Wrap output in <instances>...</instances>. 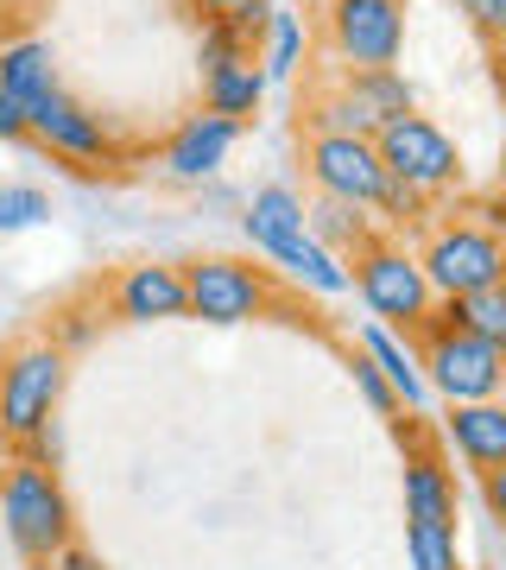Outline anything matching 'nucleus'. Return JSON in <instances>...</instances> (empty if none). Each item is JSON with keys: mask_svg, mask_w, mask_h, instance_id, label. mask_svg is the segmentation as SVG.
I'll return each instance as SVG.
<instances>
[{"mask_svg": "<svg viewBox=\"0 0 506 570\" xmlns=\"http://www.w3.org/2000/svg\"><path fill=\"white\" fill-rule=\"evenodd\" d=\"M348 285L367 305V324H386L393 336H418L437 311V292H430L425 266H418V247L399 242V235H367L355 254H348Z\"/></svg>", "mask_w": 506, "mask_h": 570, "instance_id": "nucleus-1", "label": "nucleus"}, {"mask_svg": "<svg viewBox=\"0 0 506 570\" xmlns=\"http://www.w3.org/2000/svg\"><path fill=\"white\" fill-rule=\"evenodd\" d=\"M0 532L20 551V564H39V570L77 539V508L63 494L58 469L20 463V456L0 469Z\"/></svg>", "mask_w": 506, "mask_h": 570, "instance_id": "nucleus-2", "label": "nucleus"}, {"mask_svg": "<svg viewBox=\"0 0 506 570\" xmlns=\"http://www.w3.org/2000/svg\"><path fill=\"white\" fill-rule=\"evenodd\" d=\"M63 387H70V355L51 336H20L0 355V438H7V450L51 431Z\"/></svg>", "mask_w": 506, "mask_h": 570, "instance_id": "nucleus-3", "label": "nucleus"}, {"mask_svg": "<svg viewBox=\"0 0 506 570\" xmlns=\"http://www.w3.org/2000/svg\"><path fill=\"white\" fill-rule=\"evenodd\" d=\"M418 343V367H425L430 400L444 406H468V400H500L506 393V355L482 336H468L444 317V305L430 311V324L411 336Z\"/></svg>", "mask_w": 506, "mask_h": 570, "instance_id": "nucleus-4", "label": "nucleus"}, {"mask_svg": "<svg viewBox=\"0 0 506 570\" xmlns=\"http://www.w3.org/2000/svg\"><path fill=\"white\" fill-rule=\"evenodd\" d=\"M183 317L216 330L254 324L279 305V285H272V266L235 261V254H202V261H183Z\"/></svg>", "mask_w": 506, "mask_h": 570, "instance_id": "nucleus-5", "label": "nucleus"}, {"mask_svg": "<svg viewBox=\"0 0 506 570\" xmlns=\"http://www.w3.org/2000/svg\"><path fill=\"white\" fill-rule=\"evenodd\" d=\"M380 146L386 178H399L405 190H418L430 204L444 197H463V146L449 140V127H437L430 115H399L374 134Z\"/></svg>", "mask_w": 506, "mask_h": 570, "instance_id": "nucleus-6", "label": "nucleus"}, {"mask_svg": "<svg viewBox=\"0 0 506 570\" xmlns=\"http://www.w3.org/2000/svg\"><path fill=\"white\" fill-rule=\"evenodd\" d=\"M418 266H425L430 292H437V305L444 298H468V292H482V285H500L506 279V247L475 228L468 216H444V223L425 228V242H418Z\"/></svg>", "mask_w": 506, "mask_h": 570, "instance_id": "nucleus-7", "label": "nucleus"}, {"mask_svg": "<svg viewBox=\"0 0 506 570\" xmlns=\"http://www.w3.org/2000/svg\"><path fill=\"white\" fill-rule=\"evenodd\" d=\"M26 140H39L51 159H63L77 178H101V171H121V146H115V134H108V121H101L89 102H77L70 89H58V96H44L32 115H26Z\"/></svg>", "mask_w": 506, "mask_h": 570, "instance_id": "nucleus-8", "label": "nucleus"}, {"mask_svg": "<svg viewBox=\"0 0 506 570\" xmlns=\"http://www.w3.org/2000/svg\"><path fill=\"white\" fill-rule=\"evenodd\" d=\"M324 39L343 70H386L405 58V0H324Z\"/></svg>", "mask_w": 506, "mask_h": 570, "instance_id": "nucleus-9", "label": "nucleus"}, {"mask_svg": "<svg viewBox=\"0 0 506 570\" xmlns=\"http://www.w3.org/2000/svg\"><path fill=\"white\" fill-rule=\"evenodd\" d=\"M304 171L317 184V197H336V204L374 209L380 190H386L380 146L355 140V134H310V140H304Z\"/></svg>", "mask_w": 506, "mask_h": 570, "instance_id": "nucleus-10", "label": "nucleus"}, {"mask_svg": "<svg viewBox=\"0 0 506 570\" xmlns=\"http://www.w3.org/2000/svg\"><path fill=\"white\" fill-rule=\"evenodd\" d=\"M96 298L121 324H171V317H183V266L171 261H133V266H115L108 279L96 285Z\"/></svg>", "mask_w": 506, "mask_h": 570, "instance_id": "nucleus-11", "label": "nucleus"}, {"mask_svg": "<svg viewBox=\"0 0 506 570\" xmlns=\"http://www.w3.org/2000/svg\"><path fill=\"white\" fill-rule=\"evenodd\" d=\"M235 140H241V121H222V115H190V121H178L171 134H165L159 165L171 171V178H183V184H209L228 165Z\"/></svg>", "mask_w": 506, "mask_h": 570, "instance_id": "nucleus-12", "label": "nucleus"}, {"mask_svg": "<svg viewBox=\"0 0 506 570\" xmlns=\"http://www.w3.org/2000/svg\"><path fill=\"white\" fill-rule=\"evenodd\" d=\"M456 463L487 475V469L506 463V393L500 400H468V406H444V425H437Z\"/></svg>", "mask_w": 506, "mask_h": 570, "instance_id": "nucleus-13", "label": "nucleus"}, {"mask_svg": "<svg viewBox=\"0 0 506 570\" xmlns=\"http://www.w3.org/2000/svg\"><path fill=\"white\" fill-rule=\"evenodd\" d=\"M355 348L386 374V387L399 393L405 419H430V387H425V367H418V343H411V336H393L386 324H361Z\"/></svg>", "mask_w": 506, "mask_h": 570, "instance_id": "nucleus-14", "label": "nucleus"}, {"mask_svg": "<svg viewBox=\"0 0 506 570\" xmlns=\"http://www.w3.org/2000/svg\"><path fill=\"white\" fill-rule=\"evenodd\" d=\"M0 89L13 96V102L32 115V108L44 102V96H58V58H51V45L44 39H0Z\"/></svg>", "mask_w": 506, "mask_h": 570, "instance_id": "nucleus-15", "label": "nucleus"}, {"mask_svg": "<svg viewBox=\"0 0 506 570\" xmlns=\"http://www.w3.org/2000/svg\"><path fill=\"white\" fill-rule=\"evenodd\" d=\"M405 520H449L456 527V475L444 450H405Z\"/></svg>", "mask_w": 506, "mask_h": 570, "instance_id": "nucleus-16", "label": "nucleus"}, {"mask_svg": "<svg viewBox=\"0 0 506 570\" xmlns=\"http://www.w3.org/2000/svg\"><path fill=\"white\" fill-rule=\"evenodd\" d=\"M266 102V70L254 58L241 63H216V70H202V115H222V121H254Z\"/></svg>", "mask_w": 506, "mask_h": 570, "instance_id": "nucleus-17", "label": "nucleus"}, {"mask_svg": "<svg viewBox=\"0 0 506 570\" xmlns=\"http://www.w3.org/2000/svg\"><path fill=\"white\" fill-rule=\"evenodd\" d=\"M272 266H285L291 279L304 285V292H324V298H336V292H348V261L343 254H329L324 242H310V235H285V242H272V247H260Z\"/></svg>", "mask_w": 506, "mask_h": 570, "instance_id": "nucleus-18", "label": "nucleus"}, {"mask_svg": "<svg viewBox=\"0 0 506 570\" xmlns=\"http://www.w3.org/2000/svg\"><path fill=\"white\" fill-rule=\"evenodd\" d=\"M336 89H343L348 102H361L380 127L399 121V115H418V89H411V77H405L399 63H386V70H343Z\"/></svg>", "mask_w": 506, "mask_h": 570, "instance_id": "nucleus-19", "label": "nucleus"}, {"mask_svg": "<svg viewBox=\"0 0 506 570\" xmlns=\"http://www.w3.org/2000/svg\"><path fill=\"white\" fill-rule=\"evenodd\" d=\"M241 228H247V242H254V254H260V247H272V242H285V235L304 228V197L291 184H260V190L247 197Z\"/></svg>", "mask_w": 506, "mask_h": 570, "instance_id": "nucleus-20", "label": "nucleus"}, {"mask_svg": "<svg viewBox=\"0 0 506 570\" xmlns=\"http://www.w3.org/2000/svg\"><path fill=\"white\" fill-rule=\"evenodd\" d=\"M304 235H310V242H324L329 254H355V247L374 235V209L336 204V197H317V204L304 209Z\"/></svg>", "mask_w": 506, "mask_h": 570, "instance_id": "nucleus-21", "label": "nucleus"}, {"mask_svg": "<svg viewBox=\"0 0 506 570\" xmlns=\"http://www.w3.org/2000/svg\"><path fill=\"white\" fill-rule=\"evenodd\" d=\"M444 317L506 355V279L500 285H482V292H468V298H444Z\"/></svg>", "mask_w": 506, "mask_h": 570, "instance_id": "nucleus-22", "label": "nucleus"}, {"mask_svg": "<svg viewBox=\"0 0 506 570\" xmlns=\"http://www.w3.org/2000/svg\"><path fill=\"white\" fill-rule=\"evenodd\" d=\"M405 564L411 570H463V546L449 520H405Z\"/></svg>", "mask_w": 506, "mask_h": 570, "instance_id": "nucleus-23", "label": "nucleus"}, {"mask_svg": "<svg viewBox=\"0 0 506 570\" xmlns=\"http://www.w3.org/2000/svg\"><path fill=\"white\" fill-rule=\"evenodd\" d=\"M430 197H418V190H405L399 178H386V190H380V204H374V228H380V235H425L430 223H437V216H430Z\"/></svg>", "mask_w": 506, "mask_h": 570, "instance_id": "nucleus-24", "label": "nucleus"}, {"mask_svg": "<svg viewBox=\"0 0 506 570\" xmlns=\"http://www.w3.org/2000/svg\"><path fill=\"white\" fill-rule=\"evenodd\" d=\"M304 127H310V134H355V140H374V134H380V121H374L361 102H348L336 82H329L324 96L304 108Z\"/></svg>", "mask_w": 506, "mask_h": 570, "instance_id": "nucleus-25", "label": "nucleus"}, {"mask_svg": "<svg viewBox=\"0 0 506 570\" xmlns=\"http://www.w3.org/2000/svg\"><path fill=\"white\" fill-rule=\"evenodd\" d=\"M266 82H285V77H298V63H304V20L298 13H285V7H272V20H266Z\"/></svg>", "mask_w": 506, "mask_h": 570, "instance_id": "nucleus-26", "label": "nucleus"}, {"mask_svg": "<svg viewBox=\"0 0 506 570\" xmlns=\"http://www.w3.org/2000/svg\"><path fill=\"white\" fill-rule=\"evenodd\" d=\"M51 216V197L39 184H0V235H26Z\"/></svg>", "mask_w": 506, "mask_h": 570, "instance_id": "nucleus-27", "label": "nucleus"}, {"mask_svg": "<svg viewBox=\"0 0 506 570\" xmlns=\"http://www.w3.org/2000/svg\"><path fill=\"white\" fill-rule=\"evenodd\" d=\"M197 58H202V70H216V63L254 58V45H247L228 20H202V26H197Z\"/></svg>", "mask_w": 506, "mask_h": 570, "instance_id": "nucleus-28", "label": "nucleus"}, {"mask_svg": "<svg viewBox=\"0 0 506 570\" xmlns=\"http://www.w3.org/2000/svg\"><path fill=\"white\" fill-rule=\"evenodd\" d=\"M348 367H355V387H361V400H367V406L380 412V419H399V393L386 387V374H380V367H374V362H367L361 348L348 355Z\"/></svg>", "mask_w": 506, "mask_h": 570, "instance_id": "nucleus-29", "label": "nucleus"}, {"mask_svg": "<svg viewBox=\"0 0 506 570\" xmlns=\"http://www.w3.org/2000/svg\"><path fill=\"white\" fill-rule=\"evenodd\" d=\"M456 13L482 32L487 51H500L506 45V0H456Z\"/></svg>", "mask_w": 506, "mask_h": 570, "instance_id": "nucleus-30", "label": "nucleus"}, {"mask_svg": "<svg viewBox=\"0 0 506 570\" xmlns=\"http://www.w3.org/2000/svg\"><path fill=\"white\" fill-rule=\"evenodd\" d=\"M44 336H51L63 355H77V348H89V336H96V317H89L82 305H63L58 317H51V330H44Z\"/></svg>", "mask_w": 506, "mask_h": 570, "instance_id": "nucleus-31", "label": "nucleus"}, {"mask_svg": "<svg viewBox=\"0 0 506 570\" xmlns=\"http://www.w3.org/2000/svg\"><path fill=\"white\" fill-rule=\"evenodd\" d=\"M463 216H468L475 228H487V235H494V242L506 247V204L494 197V190H487V197H468V204H463Z\"/></svg>", "mask_w": 506, "mask_h": 570, "instance_id": "nucleus-32", "label": "nucleus"}, {"mask_svg": "<svg viewBox=\"0 0 506 570\" xmlns=\"http://www.w3.org/2000/svg\"><path fill=\"white\" fill-rule=\"evenodd\" d=\"M266 20H272V0H241V7L228 13V26H235L247 45H260V39H266Z\"/></svg>", "mask_w": 506, "mask_h": 570, "instance_id": "nucleus-33", "label": "nucleus"}, {"mask_svg": "<svg viewBox=\"0 0 506 570\" xmlns=\"http://www.w3.org/2000/svg\"><path fill=\"white\" fill-rule=\"evenodd\" d=\"M13 140H26V108L0 89V146H13Z\"/></svg>", "mask_w": 506, "mask_h": 570, "instance_id": "nucleus-34", "label": "nucleus"}, {"mask_svg": "<svg viewBox=\"0 0 506 570\" xmlns=\"http://www.w3.org/2000/svg\"><path fill=\"white\" fill-rule=\"evenodd\" d=\"M482 501H487V513H494V520L506 527V463L482 475Z\"/></svg>", "mask_w": 506, "mask_h": 570, "instance_id": "nucleus-35", "label": "nucleus"}, {"mask_svg": "<svg viewBox=\"0 0 506 570\" xmlns=\"http://www.w3.org/2000/svg\"><path fill=\"white\" fill-rule=\"evenodd\" d=\"M44 570H101V558H96L89 546H82V539H70V546H63V551H58V558H51Z\"/></svg>", "mask_w": 506, "mask_h": 570, "instance_id": "nucleus-36", "label": "nucleus"}, {"mask_svg": "<svg viewBox=\"0 0 506 570\" xmlns=\"http://www.w3.org/2000/svg\"><path fill=\"white\" fill-rule=\"evenodd\" d=\"M183 13H190V20H228V13H235V7H241V0H178Z\"/></svg>", "mask_w": 506, "mask_h": 570, "instance_id": "nucleus-37", "label": "nucleus"}, {"mask_svg": "<svg viewBox=\"0 0 506 570\" xmlns=\"http://www.w3.org/2000/svg\"><path fill=\"white\" fill-rule=\"evenodd\" d=\"M487 82H494V96H500V108H506V45L487 51Z\"/></svg>", "mask_w": 506, "mask_h": 570, "instance_id": "nucleus-38", "label": "nucleus"}, {"mask_svg": "<svg viewBox=\"0 0 506 570\" xmlns=\"http://www.w3.org/2000/svg\"><path fill=\"white\" fill-rule=\"evenodd\" d=\"M39 7H44V0H0V13H13V20H32Z\"/></svg>", "mask_w": 506, "mask_h": 570, "instance_id": "nucleus-39", "label": "nucleus"}, {"mask_svg": "<svg viewBox=\"0 0 506 570\" xmlns=\"http://www.w3.org/2000/svg\"><path fill=\"white\" fill-rule=\"evenodd\" d=\"M494 197L506 204V146H500V171H494Z\"/></svg>", "mask_w": 506, "mask_h": 570, "instance_id": "nucleus-40", "label": "nucleus"}]
</instances>
